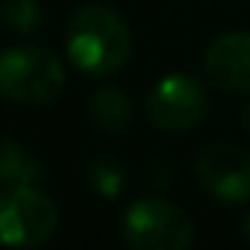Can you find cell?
<instances>
[{
	"instance_id": "cell-7",
	"label": "cell",
	"mask_w": 250,
	"mask_h": 250,
	"mask_svg": "<svg viewBox=\"0 0 250 250\" xmlns=\"http://www.w3.org/2000/svg\"><path fill=\"white\" fill-rule=\"evenodd\" d=\"M203 68L221 91H250V33L235 30L218 36L206 47Z\"/></svg>"
},
{
	"instance_id": "cell-3",
	"label": "cell",
	"mask_w": 250,
	"mask_h": 250,
	"mask_svg": "<svg viewBox=\"0 0 250 250\" xmlns=\"http://www.w3.org/2000/svg\"><path fill=\"white\" fill-rule=\"evenodd\" d=\"M124 241L136 250H186L194 241V221L168 200L145 197L124 215Z\"/></svg>"
},
{
	"instance_id": "cell-13",
	"label": "cell",
	"mask_w": 250,
	"mask_h": 250,
	"mask_svg": "<svg viewBox=\"0 0 250 250\" xmlns=\"http://www.w3.org/2000/svg\"><path fill=\"white\" fill-rule=\"evenodd\" d=\"M241 124H244V130H247V133H250V106H247V109H244V115H241Z\"/></svg>"
},
{
	"instance_id": "cell-2",
	"label": "cell",
	"mask_w": 250,
	"mask_h": 250,
	"mask_svg": "<svg viewBox=\"0 0 250 250\" xmlns=\"http://www.w3.org/2000/svg\"><path fill=\"white\" fill-rule=\"evenodd\" d=\"M65 88V68L47 47H9L0 53V94L21 106H47Z\"/></svg>"
},
{
	"instance_id": "cell-8",
	"label": "cell",
	"mask_w": 250,
	"mask_h": 250,
	"mask_svg": "<svg viewBox=\"0 0 250 250\" xmlns=\"http://www.w3.org/2000/svg\"><path fill=\"white\" fill-rule=\"evenodd\" d=\"M88 121L106 136H121L133 124V100L121 88H97L88 97Z\"/></svg>"
},
{
	"instance_id": "cell-12",
	"label": "cell",
	"mask_w": 250,
	"mask_h": 250,
	"mask_svg": "<svg viewBox=\"0 0 250 250\" xmlns=\"http://www.w3.org/2000/svg\"><path fill=\"white\" fill-rule=\"evenodd\" d=\"M238 232H241V238H244V241H250V212H244V218H241V227H238Z\"/></svg>"
},
{
	"instance_id": "cell-10",
	"label": "cell",
	"mask_w": 250,
	"mask_h": 250,
	"mask_svg": "<svg viewBox=\"0 0 250 250\" xmlns=\"http://www.w3.org/2000/svg\"><path fill=\"white\" fill-rule=\"evenodd\" d=\"M88 186L100 197H118L127 186V171L115 156H97L88 165Z\"/></svg>"
},
{
	"instance_id": "cell-9",
	"label": "cell",
	"mask_w": 250,
	"mask_h": 250,
	"mask_svg": "<svg viewBox=\"0 0 250 250\" xmlns=\"http://www.w3.org/2000/svg\"><path fill=\"white\" fill-rule=\"evenodd\" d=\"M44 177L42 162L18 142L12 139H0V186L12 188V186H36Z\"/></svg>"
},
{
	"instance_id": "cell-11",
	"label": "cell",
	"mask_w": 250,
	"mask_h": 250,
	"mask_svg": "<svg viewBox=\"0 0 250 250\" xmlns=\"http://www.w3.org/2000/svg\"><path fill=\"white\" fill-rule=\"evenodd\" d=\"M0 24L15 33H36L42 24L39 0H0Z\"/></svg>"
},
{
	"instance_id": "cell-6",
	"label": "cell",
	"mask_w": 250,
	"mask_h": 250,
	"mask_svg": "<svg viewBox=\"0 0 250 250\" xmlns=\"http://www.w3.org/2000/svg\"><path fill=\"white\" fill-rule=\"evenodd\" d=\"M197 183L221 203H241L250 197V150L232 142H215L197 156Z\"/></svg>"
},
{
	"instance_id": "cell-4",
	"label": "cell",
	"mask_w": 250,
	"mask_h": 250,
	"mask_svg": "<svg viewBox=\"0 0 250 250\" xmlns=\"http://www.w3.org/2000/svg\"><path fill=\"white\" fill-rule=\"evenodd\" d=\"M59 224L56 203L36 186H12L0 194V244L39 247Z\"/></svg>"
},
{
	"instance_id": "cell-1",
	"label": "cell",
	"mask_w": 250,
	"mask_h": 250,
	"mask_svg": "<svg viewBox=\"0 0 250 250\" xmlns=\"http://www.w3.org/2000/svg\"><path fill=\"white\" fill-rule=\"evenodd\" d=\"M65 53L77 71L91 77H109L127 65L133 53V33L115 9L83 6L68 21Z\"/></svg>"
},
{
	"instance_id": "cell-5",
	"label": "cell",
	"mask_w": 250,
	"mask_h": 250,
	"mask_svg": "<svg viewBox=\"0 0 250 250\" xmlns=\"http://www.w3.org/2000/svg\"><path fill=\"white\" fill-rule=\"evenodd\" d=\"M147 121L162 133H186L206 118L209 94L197 77L168 74L147 94Z\"/></svg>"
}]
</instances>
